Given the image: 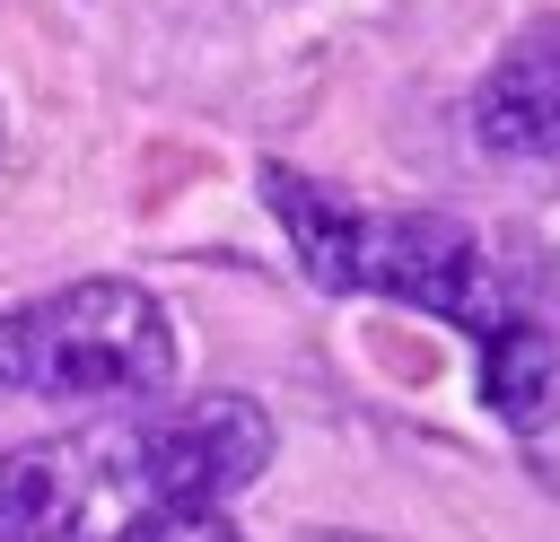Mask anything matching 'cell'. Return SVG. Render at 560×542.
Here are the masks:
<instances>
[{
    "mask_svg": "<svg viewBox=\"0 0 560 542\" xmlns=\"http://www.w3.org/2000/svg\"><path fill=\"white\" fill-rule=\"evenodd\" d=\"M472 140L508 166H560V17L525 26L472 87Z\"/></svg>",
    "mask_w": 560,
    "mask_h": 542,
    "instance_id": "cell-5",
    "label": "cell"
},
{
    "mask_svg": "<svg viewBox=\"0 0 560 542\" xmlns=\"http://www.w3.org/2000/svg\"><path fill=\"white\" fill-rule=\"evenodd\" d=\"M402 297V306H429L464 332H490L499 315L525 306L516 271H499V254L446 219V210H350V245H341V280L332 297Z\"/></svg>",
    "mask_w": 560,
    "mask_h": 542,
    "instance_id": "cell-3",
    "label": "cell"
},
{
    "mask_svg": "<svg viewBox=\"0 0 560 542\" xmlns=\"http://www.w3.org/2000/svg\"><path fill=\"white\" fill-rule=\"evenodd\" d=\"M481 341V402L508 420V428H542L551 411H560V341H551V323L534 315V306H516V315H499L490 332H472Z\"/></svg>",
    "mask_w": 560,
    "mask_h": 542,
    "instance_id": "cell-6",
    "label": "cell"
},
{
    "mask_svg": "<svg viewBox=\"0 0 560 542\" xmlns=\"http://www.w3.org/2000/svg\"><path fill=\"white\" fill-rule=\"evenodd\" d=\"M105 542H236V525L210 498H140L105 525Z\"/></svg>",
    "mask_w": 560,
    "mask_h": 542,
    "instance_id": "cell-7",
    "label": "cell"
},
{
    "mask_svg": "<svg viewBox=\"0 0 560 542\" xmlns=\"http://www.w3.org/2000/svg\"><path fill=\"white\" fill-rule=\"evenodd\" d=\"M175 376V323L140 280H70L0 306V385L35 402H140Z\"/></svg>",
    "mask_w": 560,
    "mask_h": 542,
    "instance_id": "cell-1",
    "label": "cell"
},
{
    "mask_svg": "<svg viewBox=\"0 0 560 542\" xmlns=\"http://www.w3.org/2000/svg\"><path fill=\"white\" fill-rule=\"evenodd\" d=\"M105 481L140 507V498H210L228 507L262 463H271V420L245 393H201V402H158L140 393L131 411L88 428Z\"/></svg>",
    "mask_w": 560,
    "mask_h": 542,
    "instance_id": "cell-2",
    "label": "cell"
},
{
    "mask_svg": "<svg viewBox=\"0 0 560 542\" xmlns=\"http://www.w3.org/2000/svg\"><path fill=\"white\" fill-rule=\"evenodd\" d=\"M315 542H368V533H315Z\"/></svg>",
    "mask_w": 560,
    "mask_h": 542,
    "instance_id": "cell-8",
    "label": "cell"
},
{
    "mask_svg": "<svg viewBox=\"0 0 560 542\" xmlns=\"http://www.w3.org/2000/svg\"><path fill=\"white\" fill-rule=\"evenodd\" d=\"M131 498L105 481L88 428L0 455V542H105Z\"/></svg>",
    "mask_w": 560,
    "mask_h": 542,
    "instance_id": "cell-4",
    "label": "cell"
}]
</instances>
